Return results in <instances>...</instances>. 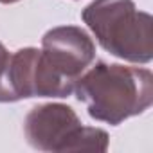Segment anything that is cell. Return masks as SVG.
Here are the masks:
<instances>
[{"instance_id":"7","label":"cell","mask_w":153,"mask_h":153,"mask_svg":"<svg viewBox=\"0 0 153 153\" xmlns=\"http://www.w3.org/2000/svg\"><path fill=\"white\" fill-rule=\"evenodd\" d=\"M20 0H0V4H16Z\"/></svg>"},{"instance_id":"4","label":"cell","mask_w":153,"mask_h":153,"mask_svg":"<svg viewBox=\"0 0 153 153\" xmlns=\"http://www.w3.org/2000/svg\"><path fill=\"white\" fill-rule=\"evenodd\" d=\"M74 85L36 47H24L9 56L6 72L7 103L29 97H67L74 92Z\"/></svg>"},{"instance_id":"5","label":"cell","mask_w":153,"mask_h":153,"mask_svg":"<svg viewBox=\"0 0 153 153\" xmlns=\"http://www.w3.org/2000/svg\"><path fill=\"white\" fill-rule=\"evenodd\" d=\"M42 51L52 67L74 83L96 59L94 40L76 25L49 29L42 38Z\"/></svg>"},{"instance_id":"2","label":"cell","mask_w":153,"mask_h":153,"mask_svg":"<svg viewBox=\"0 0 153 153\" xmlns=\"http://www.w3.org/2000/svg\"><path fill=\"white\" fill-rule=\"evenodd\" d=\"M81 18L112 56L130 63L153 59V20L149 13L137 9L133 0H94Z\"/></svg>"},{"instance_id":"6","label":"cell","mask_w":153,"mask_h":153,"mask_svg":"<svg viewBox=\"0 0 153 153\" xmlns=\"http://www.w3.org/2000/svg\"><path fill=\"white\" fill-rule=\"evenodd\" d=\"M9 51L6 45L0 42V103H7L6 96V72H7V63H9Z\"/></svg>"},{"instance_id":"3","label":"cell","mask_w":153,"mask_h":153,"mask_svg":"<svg viewBox=\"0 0 153 153\" xmlns=\"http://www.w3.org/2000/svg\"><path fill=\"white\" fill-rule=\"evenodd\" d=\"M27 142L40 151H106L108 133L83 126L72 106L45 103L31 108L24 121Z\"/></svg>"},{"instance_id":"1","label":"cell","mask_w":153,"mask_h":153,"mask_svg":"<svg viewBox=\"0 0 153 153\" xmlns=\"http://www.w3.org/2000/svg\"><path fill=\"white\" fill-rule=\"evenodd\" d=\"M74 94L92 119L117 126L151 106L153 74L142 67L97 61L78 78Z\"/></svg>"}]
</instances>
